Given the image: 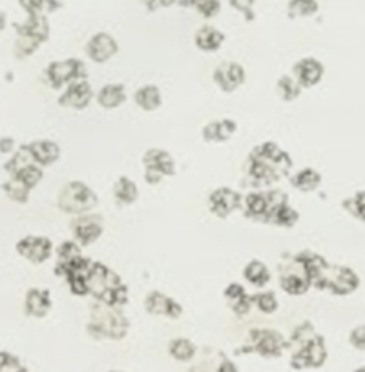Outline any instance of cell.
I'll return each instance as SVG.
<instances>
[{
  "label": "cell",
  "instance_id": "obj_28",
  "mask_svg": "<svg viewBox=\"0 0 365 372\" xmlns=\"http://www.w3.org/2000/svg\"><path fill=\"white\" fill-rule=\"evenodd\" d=\"M19 37L37 40L39 44L46 42L49 39V24L44 15H29V19L24 24H17Z\"/></svg>",
  "mask_w": 365,
  "mask_h": 372
},
{
  "label": "cell",
  "instance_id": "obj_30",
  "mask_svg": "<svg viewBox=\"0 0 365 372\" xmlns=\"http://www.w3.org/2000/svg\"><path fill=\"white\" fill-rule=\"evenodd\" d=\"M134 102L143 111H157L163 106V93L155 84H143L135 90Z\"/></svg>",
  "mask_w": 365,
  "mask_h": 372
},
{
  "label": "cell",
  "instance_id": "obj_32",
  "mask_svg": "<svg viewBox=\"0 0 365 372\" xmlns=\"http://www.w3.org/2000/svg\"><path fill=\"white\" fill-rule=\"evenodd\" d=\"M288 181H290V184H293L294 188L298 190V192L311 193V192H316V190L322 186L323 177L316 168L305 166V168L298 170L296 174L290 175V179Z\"/></svg>",
  "mask_w": 365,
  "mask_h": 372
},
{
  "label": "cell",
  "instance_id": "obj_29",
  "mask_svg": "<svg viewBox=\"0 0 365 372\" xmlns=\"http://www.w3.org/2000/svg\"><path fill=\"white\" fill-rule=\"evenodd\" d=\"M111 193L119 207H132L139 199V186L128 175H119L111 186Z\"/></svg>",
  "mask_w": 365,
  "mask_h": 372
},
{
  "label": "cell",
  "instance_id": "obj_27",
  "mask_svg": "<svg viewBox=\"0 0 365 372\" xmlns=\"http://www.w3.org/2000/svg\"><path fill=\"white\" fill-rule=\"evenodd\" d=\"M223 42H225V33L210 24L201 26L194 35V44L203 54H214L222 48Z\"/></svg>",
  "mask_w": 365,
  "mask_h": 372
},
{
  "label": "cell",
  "instance_id": "obj_23",
  "mask_svg": "<svg viewBox=\"0 0 365 372\" xmlns=\"http://www.w3.org/2000/svg\"><path fill=\"white\" fill-rule=\"evenodd\" d=\"M223 298L226 300V305L232 310V314L238 316V318L249 316L250 309H252V301H250V294L241 283H228L223 290Z\"/></svg>",
  "mask_w": 365,
  "mask_h": 372
},
{
  "label": "cell",
  "instance_id": "obj_53",
  "mask_svg": "<svg viewBox=\"0 0 365 372\" xmlns=\"http://www.w3.org/2000/svg\"><path fill=\"white\" fill-rule=\"evenodd\" d=\"M17 372H29V371H28V369H24V367H22V369H20V371H17Z\"/></svg>",
  "mask_w": 365,
  "mask_h": 372
},
{
  "label": "cell",
  "instance_id": "obj_17",
  "mask_svg": "<svg viewBox=\"0 0 365 372\" xmlns=\"http://www.w3.org/2000/svg\"><path fill=\"white\" fill-rule=\"evenodd\" d=\"M84 54L91 63L106 64L119 54V44L110 33L101 31V33L91 35L90 40L84 46Z\"/></svg>",
  "mask_w": 365,
  "mask_h": 372
},
{
  "label": "cell",
  "instance_id": "obj_36",
  "mask_svg": "<svg viewBox=\"0 0 365 372\" xmlns=\"http://www.w3.org/2000/svg\"><path fill=\"white\" fill-rule=\"evenodd\" d=\"M276 92H278L279 99L285 102H294L296 99H300L302 95L303 88L300 86L298 81L293 77V75H279L278 81H276Z\"/></svg>",
  "mask_w": 365,
  "mask_h": 372
},
{
  "label": "cell",
  "instance_id": "obj_19",
  "mask_svg": "<svg viewBox=\"0 0 365 372\" xmlns=\"http://www.w3.org/2000/svg\"><path fill=\"white\" fill-rule=\"evenodd\" d=\"M53 307L52 292L48 289H39L33 286L29 289L24 296V314L28 318L42 319L49 314Z\"/></svg>",
  "mask_w": 365,
  "mask_h": 372
},
{
  "label": "cell",
  "instance_id": "obj_45",
  "mask_svg": "<svg viewBox=\"0 0 365 372\" xmlns=\"http://www.w3.org/2000/svg\"><path fill=\"white\" fill-rule=\"evenodd\" d=\"M22 369V363L17 356L0 350V372H17Z\"/></svg>",
  "mask_w": 365,
  "mask_h": 372
},
{
  "label": "cell",
  "instance_id": "obj_47",
  "mask_svg": "<svg viewBox=\"0 0 365 372\" xmlns=\"http://www.w3.org/2000/svg\"><path fill=\"white\" fill-rule=\"evenodd\" d=\"M232 8L240 11V13L247 15V19L252 20V6H254V0H231Z\"/></svg>",
  "mask_w": 365,
  "mask_h": 372
},
{
  "label": "cell",
  "instance_id": "obj_33",
  "mask_svg": "<svg viewBox=\"0 0 365 372\" xmlns=\"http://www.w3.org/2000/svg\"><path fill=\"white\" fill-rule=\"evenodd\" d=\"M55 265H53V272H55V276H61V272L64 270V266L68 265L70 261H73L77 256H82V248L79 247L77 243L73 241V239H66L55 248Z\"/></svg>",
  "mask_w": 365,
  "mask_h": 372
},
{
  "label": "cell",
  "instance_id": "obj_54",
  "mask_svg": "<svg viewBox=\"0 0 365 372\" xmlns=\"http://www.w3.org/2000/svg\"><path fill=\"white\" fill-rule=\"evenodd\" d=\"M108 372H125V371H108Z\"/></svg>",
  "mask_w": 365,
  "mask_h": 372
},
{
  "label": "cell",
  "instance_id": "obj_46",
  "mask_svg": "<svg viewBox=\"0 0 365 372\" xmlns=\"http://www.w3.org/2000/svg\"><path fill=\"white\" fill-rule=\"evenodd\" d=\"M349 343H351L352 348L356 350H365V323L356 325L355 329L349 332Z\"/></svg>",
  "mask_w": 365,
  "mask_h": 372
},
{
  "label": "cell",
  "instance_id": "obj_35",
  "mask_svg": "<svg viewBox=\"0 0 365 372\" xmlns=\"http://www.w3.org/2000/svg\"><path fill=\"white\" fill-rule=\"evenodd\" d=\"M250 301H252V307H256L265 316L276 314L279 309L278 296L274 290H258L254 294H250Z\"/></svg>",
  "mask_w": 365,
  "mask_h": 372
},
{
  "label": "cell",
  "instance_id": "obj_26",
  "mask_svg": "<svg viewBox=\"0 0 365 372\" xmlns=\"http://www.w3.org/2000/svg\"><path fill=\"white\" fill-rule=\"evenodd\" d=\"M293 263L298 266V270H290V272H284L279 276V286L284 290L285 294L288 296H303L307 294L311 290V281H309L307 274L303 272L302 265L296 263L293 259Z\"/></svg>",
  "mask_w": 365,
  "mask_h": 372
},
{
  "label": "cell",
  "instance_id": "obj_21",
  "mask_svg": "<svg viewBox=\"0 0 365 372\" xmlns=\"http://www.w3.org/2000/svg\"><path fill=\"white\" fill-rule=\"evenodd\" d=\"M141 163H143V168L155 170L163 177H173L178 172L172 154L163 148H148L141 157Z\"/></svg>",
  "mask_w": 365,
  "mask_h": 372
},
{
  "label": "cell",
  "instance_id": "obj_7",
  "mask_svg": "<svg viewBox=\"0 0 365 372\" xmlns=\"http://www.w3.org/2000/svg\"><path fill=\"white\" fill-rule=\"evenodd\" d=\"M46 79L53 90H64L68 84L75 83L79 79H88L86 64L75 57L53 60L46 66Z\"/></svg>",
  "mask_w": 365,
  "mask_h": 372
},
{
  "label": "cell",
  "instance_id": "obj_2",
  "mask_svg": "<svg viewBox=\"0 0 365 372\" xmlns=\"http://www.w3.org/2000/svg\"><path fill=\"white\" fill-rule=\"evenodd\" d=\"M88 290L93 300L108 307L123 309L130 300V290L116 270L101 261H91L88 272Z\"/></svg>",
  "mask_w": 365,
  "mask_h": 372
},
{
  "label": "cell",
  "instance_id": "obj_15",
  "mask_svg": "<svg viewBox=\"0 0 365 372\" xmlns=\"http://www.w3.org/2000/svg\"><path fill=\"white\" fill-rule=\"evenodd\" d=\"M293 259L302 265L303 272L307 274L309 281H311V289L325 290L327 272H329V266H331V263L327 261L325 257L316 254V252L303 250L298 252Z\"/></svg>",
  "mask_w": 365,
  "mask_h": 372
},
{
  "label": "cell",
  "instance_id": "obj_44",
  "mask_svg": "<svg viewBox=\"0 0 365 372\" xmlns=\"http://www.w3.org/2000/svg\"><path fill=\"white\" fill-rule=\"evenodd\" d=\"M40 44L33 39H28V37H19L17 40V46H15V54L19 58H26L29 55H33L37 49H39Z\"/></svg>",
  "mask_w": 365,
  "mask_h": 372
},
{
  "label": "cell",
  "instance_id": "obj_24",
  "mask_svg": "<svg viewBox=\"0 0 365 372\" xmlns=\"http://www.w3.org/2000/svg\"><path fill=\"white\" fill-rule=\"evenodd\" d=\"M95 101L102 110H117L128 101V92L123 83L102 84L95 92Z\"/></svg>",
  "mask_w": 365,
  "mask_h": 372
},
{
  "label": "cell",
  "instance_id": "obj_11",
  "mask_svg": "<svg viewBox=\"0 0 365 372\" xmlns=\"http://www.w3.org/2000/svg\"><path fill=\"white\" fill-rule=\"evenodd\" d=\"M207 204L212 216H216L217 219H226L231 218L234 212L241 210L243 195L231 186H219V188H214L208 193Z\"/></svg>",
  "mask_w": 365,
  "mask_h": 372
},
{
  "label": "cell",
  "instance_id": "obj_16",
  "mask_svg": "<svg viewBox=\"0 0 365 372\" xmlns=\"http://www.w3.org/2000/svg\"><path fill=\"white\" fill-rule=\"evenodd\" d=\"M212 81L223 93H234L240 90L247 81V70L243 64L234 63V60H225L217 64L216 70L212 72Z\"/></svg>",
  "mask_w": 365,
  "mask_h": 372
},
{
  "label": "cell",
  "instance_id": "obj_10",
  "mask_svg": "<svg viewBox=\"0 0 365 372\" xmlns=\"http://www.w3.org/2000/svg\"><path fill=\"white\" fill-rule=\"evenodd\" d=\"M362 280L360 276L356 274L355 268L345 265H331L329 266V272H327L325 280V290L331 292L332 296H340V298H345V296L355 294L356 290L360 289Z\"/></svg>",
  "mask_w": 365,
  "mask_h": 372
},
{
  "label": "cell",
  "instance_id": "obj_6",
  "mask_svg": "<svg viewBox=\"0 0 365 372\" xmlns=\"http://www.w3.org/2000/svg\"><path fill=\"white\" fill-rule=\"evenodd\" d=\"M288 348V341L284 334L276 329H254L249 332V343L241 353H256L261 358H279Z\"/></svg>",
  "mask_w": 365,
  "mask_h": 372
},
{
  "label": "cell",
  "instance_id": "obj_31",
  "mask_svg": "<svg viewBox=\"0 0 365 372\" xmlns=\"http://www.w3.org/2000/svg\"><path fill=\"white\" fill-rule=\"evenodd\" d=\"M241 274H243V280H245L250 286H254V289L258 290L265 289V286L272 281L270 268L265 265L263 261H260V259H250V261L243 266Z\"/></svg>",
  "mask_w": 365,
  "mask_h": 372
},
{
  "label": "cell",
  "instance_id": "obj_25",
  "mask_svg": "<svg viewBox=\"0 0 365 372\" xmlns=\"http://www.w3.org/2000/svg\"><path fill=\"white\" fill-rule=\"evenodd\" d=\"M270 204V195H269V188L267 190H252L243 197V213L245 218L254 219V221H263L265 213L269 210Z\"/></svg>",
  "mask_w": 365,
  "mask_h": 372
},
{
  "label": "cell",
  "instance_id": "obj_13",
  "mask_svg": "<svg viewBox=\"0 0 365 372\" xmlns=\"http://www.w3.org/2000/svg\"><path fill=\"white\" fill-rule=\"evenodd\" d=\"M143 305L146 314L155 316V318L179 319L185 312L182 305L176 298L164 294L161 290H150L148 294L144 296Z\"/></svg>",
  "mask_w": 365,
  "mask_h": 372
},
{
  "label": "cell",
  "instance_id": "obj_14",
  "mask_svg": "<svg viewBox=\"0 0 365 372\" xmlns=\"http://www.w3.org/2000/svg\"><path fill=\"white\" fill-rule=\"evenodd\" d=\"M55 247L46 236H26L17 243V254L33 265H42L53 256Z\"/></svg>",
  "mask_w": 365,
  "mask_h": 372
},
{
  "label": "cell",
  "instance_id": "obj_5",
  "mask_svg": "<svg viewBox=\"0 0 365 372\" xmlns=\"http://www.w3.org/2000/svg\"><path fill=\"white\" fill-rule=\"evenodd\" d=\"M329 358L325 338L322 334H313L303 343L296 345L290 354V367L294 371H309V369H322Z\"/></svg>",
  "mask_w": 365,
  "mask_h": 372
},
{
  "label": "cell",
  "instance_id": "obj_43",
  "mask_svg": "<svg viewBox=\"0 0 365 372\" xmlns=\"http://www.w3.org/2000/svg\"><path fill=\"white\" fill-rule=\"evenodd\" d=\"M4 192L15 203H28L29 190L26 186H22L19 181L10 179L8 183H4Z\"/></svg>",
  "mask_w": 365,
  "mask_h": 372
},
{
  "label": "cell",
  "instance_id": "obj_50",
  "mask_svg": "<svg viewBox=\"0 0 365 372\" xmlns=\"http://www.w3.org/2000/svg\"><path fill=\"white\" fill-rule=\"evenodd\" d=\"M178 0H148L150 8H169V6L176 4Z\"/></svg>",
  "mask_w": 365,
  "mask_h": 372
},
{
  "label": "cell",
  "instance_id": "obj_22",
  "mask_svg": "<svg viewBox=\"0 0 365 372\" xmlns=\"http://www.w3.org/2000/svg\"><path fill=\"white\" fill-rule=\"evenodd\" d=\"M235 131H238V122L234 119H217L203 126L201 137L205 143L210 145H223L234 137Z\"/></svg>",
  "mask_w": 365,
  "mask_h": 372
},
{
  "label": "cell",
  "instance_id": "obj_8",
  "mask_svg": "<svg viewBox=\"0 0 365 372\" xmlns=\"http://www.w3.org/2000/svg\"><path fill=\"white\" fill-rule=\"evenodd\" d=\"M270 193V204L269 210L265 213L263 221L265 225H272L278 228H293L298 225L300 212L296 208L288 204V195L279 188H269Z\"/></svg>",
  "mask_w": 365,
  "mask_h": 372
},
{
  "label": "cell",
  "instance_id": "obj_40",
  "mask_svg": "<svg viewBox=\"0 0 365 372\" xmlns=\"http://www.w3.org/2000/svg\"><path fill=\"white\" fill-rule=\"evenodd\" d=\"M318 11L316 0H290L288 2V17L300 19V17H313Z\"/></svg>",
  "mask_w": 365,
  "mask_h": 372
},
{
  "label": "cell",
  "instance_id": "obj_41",
  "mask_svg": "<svg viewBox=\"0 0 365 372\" xmlns=\"http://www.w3.org/2000/svg\"><path fill=\"white\" fill-rule=\"evenodd\" d=\"M20 4L29 15L52 13L61 8V2L57 0H20Z\"/></svg>",
  "mask_w": 365,
  "mask_h": 372
},
{
  "label": "cell",
  "instance_id": "obj_39",
  "mask_svg": "<svg viewBox=\"0 0 365 372\" xmlns=\"http://www.w3.org/2000/svg\"><path fill=\"white\" fill-rule=\"evenodd\" d=\"M181 6L185 8H194L197 10V13L205 17V19H214L219 10H222V4L219 0H181Z\"/></svg>",
  "mask_w": 365,
  "mask_h": 372
},
{
  "label": "cell",
  "instance_id": "obj_34",
  "mask_svg": "<svg viewBox=\"0 0 365 372\" xmlns=\"http://www.w3.org/2000/svg\"><path fill=\"white\" fill-rule=\"evenodd\" d=\"M169 354L176 362L188 363L196 358L197 345L188 338H173L169 343Z\"/></svg>",
  "mask_w": 365,
  "mask_h": 372
},
{
  "label": "cell",
  "instance_id": "obj_18",
  "mask_svg": "<svg viewBox=\"0 0 365 372\" xmlns=\"http://www.w3.org/2000/svg\"><path fill=\"white\" fill-rule=\"evenodd\" d=\"M325 75V66L314 57H303L293 64V77L298 81L303 90L314 88L322 83Z\"/></svg>",
  "mask_w": 365,
  "mask_h": 372
},
{
  "label": "cell",
  "instance_id": "obj_38",
  "mask_svg": "<svg viewBox=\"0 0 365 372\" xmlns=\"http://www.w3.org/2000/svg\"><path fill=\"white\" fill-rule=\"evenodd\" d=\"M341 208L355 219L365 223V190H360V192H356L351 197L343 199Z\"/></svg>",
  "mask_w": 365,
  "mask_h": 372
},
{
  "label": "cell",
  "instance_id": "obj_4",
  "mask_svg": "<svg viewBox=\"0 0 365 372\" xmlns=\"http://www.w3.org/2000/svg\"><path fill=\"white\" fill-rule=\"evenodd\" d=\"M99 204V195L84 181L73 179L64 184L57 195V207L68 216H81L93 212Z\"/></svg>",
  "mask_w": 365,
  "mask_h": 372
},
{
  "label": "cell",
  "instance_id": "obj_9",
  "mask_svg": "<svg viewBox=\"0 0 365 372\" xmlns=\"http://www.w3.org/2000/svg\"><path fill=\"white\" fill-rule=\"evenodd\" d=\"M70 230H72V239L77 243L79 247H91L104 234V219H102L101 213L93 212L73 216L72 223H70Z\"/></svg>",
  "mask_w": 365,
  "mask_h": 372
},
{
  "label": "cell",
  "instance_id": "obj_51",
  "mask_svg": "<svg viewBox=\"0 0 365 372\" xmlns=\"http://www.w3.org/2000/svg\"><path fill=\"white\" fill-rule=\"evenodd\" d=\"M6 28V15L0 13V31Z\"/></svg>",
  "mask_w": 365,
  "mask_h": 372
},
{
  "label": "cell",
  "instance_id": "obj_3",
  "mask_svg": "<svg viewBox=\"0 0 365 372\" xmlns=\"http://www.w3.org/2000/svg\"><path fill=\"white\" fill-rule=\"evenodd\" d=\"M128 330H130V321L123 309L108 307L99 301L91 305L90 319L86 323V332L90 338L97 341H102V339L121 341L128 336Z\"/></svg>",
  "mask_w": 365,
  "mask_h": 372
},
{
  "label": "cell",
  "instance_id": "obj_49",
  "mask_svg": "<svg viewBox=\"0 0 365 372\" xmlns=\"http://www.w3.org/2000/svg\"><path fill=\"white\" fill-rule=\"evenodd\" d=\"M216 372H240V371H238V367H235V365L231 362V359L223 358L222 365L217 367Z\"/></svg>",
  "mask_w": 365,
  "mask_h": 372
},
{
  "label": "cell",
  "instance_id": "obj_42",
  "mask_svg": "<svg viewBox=\"0 0 365 372\" xmlns=\"http://www.w3.org/2000/svg\"><path fill=\"white\" fill-rule=\"evenodd\" d=\"M31 163H33V161H31V157H29L28 148H26V146H20L19 150L13 154V157H10V161L6 163L4 168L8 174L15 175L20 168H24V166L31 165Z\"/></svg>",
  "mask_w": 365,
  "mask_h": 372
},
{
  "label": "cell",
  "instance_id": "obj_37",
  "mask_svg": "<svg viewBox=\"0 0 365 372\" xmlns=\"http://www.w3.org/2000/svg\"><path fill=\"white\" fill-rule=\"evenodd\" d=\"M11 179L19 181L22 186H26V188L31 192V190L37 188V186L40 184V181L44 179V172L40 166H37L35 163H31V165L24 166V168H20L15 175H11Z\"/></svg>",
  "mask_w": 365,
  "mask_h": 372
},
{
  "label": "cell",
  "instance_id": "obj_12",
  "mask_svg": "<svg viewBox=\"0 0 365 372\" xmlns=\"http://www.w3.org/2000/svg\"><path fill=\"white\" fill-rule=\"evenodd\" d=\"M95 101V90L90 84L88 79H79L75 83L68 84L59 97V106L68 108V110H86Z\"/></svg>",
  "mask_w": 365,
  "mask_h": 372
},
{
  "label": "cell",
  "instance_id": "obj_52",
  "mask_svg": "<svg viewBox=\"0 0 365 372\" xmlns=\"http://www.w3.org/2000/svg\"><path fill=\"white\" fill-rule=\"evenodd\" d=\"M355 372H365V365H362V367L355 369Z\"/></svg>",
  "mask_w": 365,
  "mask_h": 372
},
{
  "label": "cell",
  "instance_id": "obj_20",
  "mask_svg": "<svg viewBox=\"0 0 365 372\" xmlns=\"http://www.w3.org/2000/svg\"><path fill=\"white\" fill-rule=\"evenodd\" d=\"M28 154L35 165L40 168H48L61 159V146L52 139H37L26 145Z\"/></svg>",
  "mask_w": 365,
  "mask_h": 372
},
{
  "label": "cell",
  "instance_id": "obj_48",
  "mask_svg": "<svg viewBox=\"0 0 365 372\" xmlns=\"http://www.w3.org/2000/svg\"><path fill=\"white\" fill-rule=\"evenodd\" d=\"M15 150V140L11 137H2L0 139V152L2 154H11Z\"/></svg>",
  "mask_w": 365,
  "mask_h": 372
},
{
  "label": "cell",
  "instance_id": "obj_1",
  "mask_svg": "<svg viewBox=\"0 0 365 372\" xmlns=\"http://www.w3.org/2000/svg\"><path fill=\"white\" fill-rule=\"evenodd\" d=\"M293 166V157L288 152L274 140H263L247 155L245 174L256 186L270 188L272 184L287 177Z\"/></svg>",
  "mask_w": 365,
  "mask_h": 372
}]
</instances>
